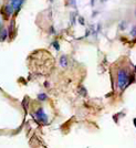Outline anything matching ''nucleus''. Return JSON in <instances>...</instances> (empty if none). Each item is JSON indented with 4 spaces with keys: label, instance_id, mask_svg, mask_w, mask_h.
Wrapping results in <instances>:
<instances>
[{
    "label": "nucleus",
    "instance_id": "nucleus-1",
    "mask_svg": "<svg viewBox=\"0 0 136 148\" xmlns=\"http://www.w3.org/2000/svg\"><path fill=\"white\" fill-rule=\"evenodd\" d=\"M130 82V74L126 70L121 69L117 73V85L121 90H123L126 87V85Z\"/></svg>",
    "mask_w": 136,
    "mask_h": 148
},
{
    "label": "nucleus",
    "instance_id": "nucleus-2",
    "mask_svg": "<svg viewBox=\"0 0 136 148\" xmlns=\"http://www.w3.org/2000/svg\"><path fill=\"white\" fill-rule=\"evenodd\" d=\"M23 3V0H8V6H10L14 11H19Z\"/></svg>",
    "mask_w": 136,
    "mask_h": 148
},
{
    "label": "nucleus",
    "instance_id": "nucleus-3",
    "mask_svg": "<svg viewBox=\"0 0 136 148\" xmlns=\"http://www.w3.org/2000/svg\"><path fill=\"white\" fill-rule=\"evenodd\" d=\"M36 116H37L38 119H39L40 122H42V123H47V122H48V116H47V114L44 113V111L42 108L38 110L37 113H36Z\"/></svg>",
    "mask_w": 136,
    "mask_h": 148
},
{
    "label": "nucleus",
    "instance_id": "nucleus-4",
    "mask_svg": "<svg viewBox=\"0 0 136 148\" xmlns=\"http://www.w3.org/2000/svg\"><path fill=\"white\" fill-rule=\"evenodd\" d=\"M60 65L62 68H65L68 65V58H67V56H62L60 58Z\"/></svg>",
    "mask_w": 136,
    "mask_h": 148
},
{
    "label": "nucleus",
    "instance_id": "nucleus-5",
    "mask_svg": "<svg viewBox=\"0 0 136 148\" xmlns=\"http://www.w3.org/2000/svg\"><path fill=\"white\" fill-rule=\"evenodd\" d=\"M7 34H8V33H7V30L5 28H2L1 31H0V39H1V40H5L7 38Z\"/></svg>",
    "mask_w": 136,
    "mask_h": 148
},
{
    "label": "nucleus",
    "instance_id": "nucleus-6",
    "mask_svg": "<svg viewBox=\"0 0 136 148\" xmlns=\"http://www.w3.org/2000/svg\"><path fill=\"white\" fill-rule=\"evenodd\" d=\"M38 99H40V101H42V102H44V101L47 99V95H45V94H43V93H41V94H39Z\"/></svg>",
    "mask_w": 136,
    "mask_h": 148
},
{
    "label": "nucleus",
    "instance_id": "nucleus-7",
    "mask_svg": "<svg viewBox=\"0 0 136 148\" xmlns=\"http://www.w3.org/2000/svg\"><path fill=\"white\" fill-rule=\"evenodd\" d=\"M131 36L133 38H136V25H134V27L132 28V30H131Z\"/></svg>",
    "mask_w": 136,
    "mask_h": 148
},
{
    "label": "nucleus",
    "instance_id": "nucleus-8",
    "mask_svg": "<svg viewBox=\"0 0 136 148\" xmlns=\"http://www.w3.org/2000/svg\"><path fill=\"white\" fill-rule=\"evenodd\" d=\"M120 29H121V30H125V29H126V21H122V22L120 23Z\"/></svg>",
    "mask_w": 136,
    "mask_h": 148
},
{
    "label": "nucleus",
    "instance_id": "nucleus-9",
    "mask_svg": "<svg viewBox=\"0 0 136 148\" xmlns=\"http://www.w3.org/2000/svg\"><path fill=\"white\" fill-rule=\"evenodd\" d=\"M52 44H53V47H54V49L56 50H58V51L60 50V45H59V42H58V41H54Z\"/></svg>",
    "mask_w": 136,
    "mask_h": 148
},
{
    "label": "nucleus",
    "instance_id": "nucleus-10",
    "mask_svg": "<svg viewBox=\"0 0 136 148\" xmlns=\"http://www.w3.org/2000/svg\"><path fill=\"white\" fill-rule=\"evenodd\" d=\"M79 22H80L82 25H84V23H85V21H84V19L82 18V17H79Z\"/></svg>",
    "mask_w": 136,
    "mask_h": 148
},
{
    "label": "nucleus",
    "instance_id": "nucleus-11",
    "mask_svg": "<svg viewBox=\"0 0 136 148\" xmlns=\"http://www.w3.org/2000/svg\"><path fill=\"white\" fill-rule=\"evenodd\" d=\"M69 2H70L71 6H73V7L76 6V5H75V0H69Z\"/></svg>",
    "mask_w": 136,
    "mask_h": 148
},
{
    "label": "nucleus",
    "instance_id": "nucleus-12",
    "mask_svg": "<svg viewBox=\"0 0 136 148\" xmlns=\"http://www.w3.org/2000/svg\"><path fill=\"white\" fill-rule=\"evenodd\" d=\"M91 6H94V0H91Z\"/></svg>",
    "mask_w": 136,
    "mask_h": 148
},
{
    "label": "nucleus",
    "instance_id": "nucleus-13",
    "mask_svg": "<svg viewBox=\"0 0 136 148\" xmlns=\"http://www.w3.org/2000/svg\"><path fill=\"white\" fill-rule=\"evenodd\" d=\"M1 29H2V25H1V20H0V31H1Z\"/></svg>",
    "mask_w": 136,
    "mask_h": 148
},
{
    "label": "nucleus",
    "instance_id": "nucleus-14",
    "mask_svg": "<svg viewBox=\"0 0 136 148\" xmlns=\"http://www.w3.org/2000/svg\"><path fill=\"white\" fill-rule=\"evenodd\" d=\"M106 0H101V2H105Z\"/></svg>",
    "mask_w": 136,
    "mask_h": 148
},
{
    "label": "nucleus",
    "instance_id": "nucleus-15",
    "mask_svg": "<svg viewBox=\"0 0 136 148\" xmlns=\"http://www.w3.org/2000/svg\"><path fill=\"white\" fill-rule=\"evenodd\" d=\"M135 17H136V10H135Z\"/></svg>",
    "mask_w": 136,
    "mask_h": 148
},
{
    "label": "nucleus",
    "instance_id": "nucleus-16",
    "mask_svg": "<svg viewBox=\"0 0 136 148\" xmlns=\"http://www.w3.org/2000/svg\"><path fill=\"white\" fill-rule=\"evenodd\" d=\"M135 125H136V119H135Z\"/></svg>",
    "mask_w": 136,
    "mask_h": 148
},
{
    "label": "nucleus",
    "instance_id": "nucleus-17",
    "mask_svg": "<svg viewBox=\"0 0 136 148\" xmlns=\"http://www.w3.org/2000/svg\"><path fill=\"white\" fill-rule=\"evenodd\" d=\"M135 70H136V66H135Z\"/></svg>",
    "mask_w": 136,
    "mask_h": 148
}]
</instances>
